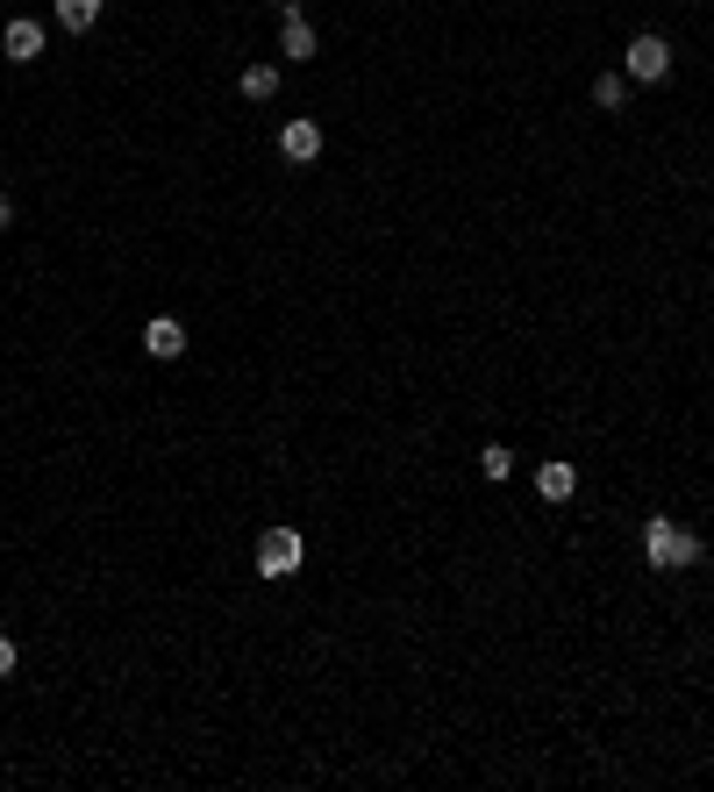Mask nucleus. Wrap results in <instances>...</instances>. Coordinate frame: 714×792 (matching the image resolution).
Masks as SVG:
<instances>
[{"instance_id":"11","label":"nucleus","mask_w":714,"mask_h":792,"mask_svg":"<svg viewBox=\"0 0 714 792\" xmlns=\"http://www.w3.org/2000/svg\"><path fill=\"white\" fill-rule=\"evenodd\" d=\"M621 100H629V79H621V72H600V79H594V108H607V115H615Z\"/></svg>"},{"instance_id":"6","label":"nucleus","mask_w":714,"mask_h":792,"mask_svg":"<svg viewBox=\"0 0 714 792\" xmlns=\"http://www.w3.org/2000/svg\"><path fill=\"white\" fill-rule=\"evenodd\" d=\"M143 350H150V357H158V364H172V357H187V329H179V322H172V314H158V322H150V329H143Z\"/></svg>"},{"instance_id":"3","label":"nucleus","mask_w":714,"mask_h":792,"mask_svg":"<svg viewBox=\"0 0 714 792\" xmlns=\"http://www.w3.org/2000/svg\"><path fill=\"white\" fill-rule=\"evenodd\" d=\"M664 72H672V43L664 36H629V51H621V79H636V86H658Z\"/></svg>"},{"instance_id":"5","label":"nucleus","mask_w":714,"mask_h":792,"mask_svg":"<svg viewBox=\"0 0 714 792\" xmlns=\"http://www.w3.org/2000/svg\"><path fill=\"white\" fill-rule=\"evenodd\" d=\"M279 158H286V164H315V158H322V129H315L308 115L286 121V129H279Z\"/></svg>"},{"instance_id":"13","label":"nucleus","mask_w":714,"mask_h":792,"mask_svg":"<svg viewBox=\"0 0 714 792\" xmlns=\"http://www.w3.org/2000/svg\"><path fill=\"white\" fill-rule=\"evenodd\" d=\"M14 657H22V650H14V635H0V678H14Z\"/></svg>"},{"instance_id":"4","label":"nucleus","mask_w":714,"mask_h":792,"mask_svg":"<svg viewBox=\"0 0 714 792\" xmlns=\"http://www.w3.org/2000/svg\"><path fill=\"white\" fill-rule=\"evenodd\" d=\"M0 51H8L14 65H36V57H43V22H29V14H14V22L0 29Z\"/></svg>"},{"instance_id":"2","label":"nucleus","mask_w":714,"mask_h":792,"mask_svg":"<svg viewBox=\"0 0 714 792\" xmlns=\"http://www.w3.org/2000/svg\"><path fill=\"white\" fill-rule=\"evenodd\" d=\"M300 565H308L300 528H265V536H257V578H271V586H279V578H294Z\"/></svg>"},{"instance_id":"9","label":"nucleus","mask_w":714,"mask_h":792,"mask_svg":"<svg viewBox=\"0 0 714 792\" xmlns=\"http://www.w3.org/2000/svg\"><path fill=\"white\" fill-rule=\"evenodd\" d=\"M279 51L294 57V65H308V57H315V29L300 22V14H286V29H279Z\"/></svg>"},{"instance_id":"8","label":"nucleus","mask_w":714,"mask_h":792,"mask_svg":"<svg viewBox=\"0 0 714 792\" xmlns=\"http://www.w3.org/2000/svg\"><path fill=\"white\" fill-rule=\"evenodd\" d=\"M51 14H57V29H72V36H86V29L100 22V0H51Z\"/></svg>"},{"instance_id":"12","label":"nucleus","mask_w":714,"mask_h":792,"mask_svg":"<svg viewBox=\"0 0 714 792\" xmlns=\"http://www.w3.org/2000/svg\"><path fill=\"white\" fill-rule=\"evenodd\" d=\"M479 471H486V479H508V471H514V450H508V443H486V450H479Z\"/></svg>"},{"instance_id":"1","label":"nucleus","mask_w":714,"mask_h":792,"mask_svg":"<svg viewBox=\"0 0 714 792\" xmlns=\"http://www.w3.org/2000/svg\"><path fill=\"white\" fill-rule=\"evenodd\" d=\"M701 557H707L701 536H693V528H679L672 514H650V522H643V565H650V571H693Z\"/></svg>"},{"instance_id":"14","label":"nucleus","mask_w":714,"mask_h":792,"mask_svg":"<svg viewBox=\"0 0 714 792\" xmlns=\"http://www.w3.org/2000/svg\"><path fill=\"white\" fill-rule=\"evenodd\" d=\"M0 228H14V201H8V193H0Z\"/></svg>"},{"instance_id":"7","label":"nucleus","mask_w":714,"mask_h":792,"mask_svg":"<svg viewBox=\"0 0 714 792\" xmlns=\"http://www.w3.org/2000/svg\"><path fill=\"white\" fill-rule=\"evenodd\" d=\"M536 493L557 507V500H572V493H579V471H572L565 457H551V464H536Z\"/></svg>"},{"instance_id":"10","label":"nucleus","mask_w":714,"mask_h":792,"mask_svg":"<svg viewBox=\"0 0 714 792\" xmlns=\"http://www.w3.org/2000/svg\"><path fill=\"white\" fill-rule=\"evenodd\" d=\"M243 100H271V94H279V65H243Z\"/></svg>"}]
</instances>
